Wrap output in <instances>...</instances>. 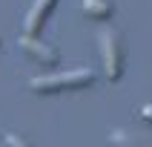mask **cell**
<instances>
[{
	"label": "cell",
	"mask_w": 152,
	"mask_h": 147,
	"mask_svg": "<svg viewBox=\"0 0 152 147\" xmlns=\"http://www.w3.org/2000/svg\"><path fill=\"white\" fill-rule=\"evenodd\" d=\"M141 118L152 124V104H144V107H141Z\"/></svg>",
	"instance_id": "obj_6"
},
{
	"label": "cell",
	"mask_w": 152,
	"mask_h": 147,
	"mask_svg": "<svg viewBox=\"0 0 152 147\" xmlns=\"http://www.w3.org/2000/svg\"><path fill=\"white\" fill-rule=\"evenodd\" d=\"M98 43H101V58H103V72L112 84L124 78V66H126V46H124V38H121L118 29H103L98 35Z\"/></svg>",
	"instance_id": "obj_2"
},
{
	"label": "cell",
	"mask_w": 152,
	"mask_h": 147,
	"mask_svg": "<svg viewBox=\"0 0 152 147\" xmlns=\"http://www.w3.org/2000/svg\"><path fill=\"white\" fill-rule=\"evenodd\" d=\"M0 43H3V38H0Z\"/></svg>",
	"instance_id": "obj_8"
},
{
	"label": "cell",
	"mask_w": 152,
	"mask_h": 147,
	"mask_svg": "<svg viewBox=\"0 0 152 147\" xmlns=\"http://www.w3.org/2000/svg\"><path fill=\"white\" fill-rule=\"evenodd\" d=\"M17 43H20V46H23V52H26V55H32L40 66H58V64H60V52L55 49V46H49V43H43L40 35L23 32L20 38H17Z\"/></svg>",
	"instance_id": "obj_3"
},
{
	"label": "cell",
	"mask_w": 152,
	"mask_h": 147,
	"mask_svg": "<svg viewBox=\"0 0 152 147\" xmlns=\"http://www.w3.org/2000/svg\"><path fill=\"white\" fill-rule=\"evenodd\" d=\"M6 144H26V138H15V136H6Z\"/></svg>",
	"instance_id": "obj_7"
},
{
	"label": "cell",
	"mask_w": 152,
	"mask_h": 147,
	"mask_svg": "<svg viewBox=\"0 0 152 147\" xmlns=\"http://www.w3.org/2000/svg\"><path fill=\"white\" fill-rule=\"evenodd\" d=\"M80 9L92 20H109L115 15V6H112L109 0H80Z\"/></svg>",
	"instance_id": "obj_5"
},
{
	"label": "cell",
	"mask_w": 152,
	"mask_h": 147,
	"mask_svg": "<svg viewBox=\"0 0 152 147\" xmlns=\"http://www.w3.org/2000/svg\"><path fill=\"white\" fill-rule=\"evenodd\" d=\"M55 6H58V0H34L32 9L26 12L23 32H29V35H40V29L46 26V20H49V15L55 12Z\"/></svg>",
	"instance_id": "obj_4"
},
{
	"label": "cell",
	"mask_w": 152,
	"mask_h": 147,
	"mask_svg": "<svg viewBox=\"0 0 152 147\" xmlns=\"http://www.w3.org/2000/svg\"><path fill=\"white\" fill-rule=\"evenodd\" d=\"M95 84L92 69H69V72H52V75H37L29 81V89L37 95H55V92H75Z\"/></svg>",
	"instance_id": "obj_1"
}]
</instances>
